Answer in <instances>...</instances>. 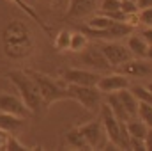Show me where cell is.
<instances>
[{
  "instance_id": "cell-1",
  "label": "cell",
  "mask_w": 152,
  "mask_h": 151,
  "mask_svg": "<svg viewBox=\"0 0 152 151\" xmlns=\"http://www.w3.org/2000/svg\"><path fill=\"white\" fill-rule=\"evenodd\" d=\"M4 53L12 61H23L34 53L36 41L28 25L21 20H11L2 30Z\"/></svg>"
},
{
  "instance_id": "cell-2",
  "label": "cell",
  "mask_w": 152,
  "mask_h": 151,
  "mask_svg": "<svg viewBox=\"0 0 152 151\" xmlns=\"http://www.w3.org/2000/svg\"><path fill=\"white\" fill-rule=\"evenodd\" d=\"M7 78H9V80L12 82V85L18 89L20 98L25 101V105L32 110V114H34V115L46 112L37 82H36V78L30 75L28 71L12 70V71H9V73H7Z\"/></svg>"
},
{
  "instance_id": "cell-3",
  "label": "cell",
  "mask_w": 152,
  "mask_h": 151,
  "mask_svg": "<svg viewBox=\"0 0 152 151\" xmlns=\"http://www.w3.org/2000/svg\"><path fill=\"white\" fill-rule=\"evenodd\" d=\"M101 121H103V126H104L108 141H110L108 148L131 150V135L127 132L126 123L117 119V115L112 112V109H110V105L106 101L101 105Z\"/></svg>"
},
{
  "instance_id": "cell-4",
  "label": "cell",
  "mask_w": 152,
  "mask_h": 151,
  "mask_svg": "<svg viewBox=\"0 0 152 151\" xmlns=\"http://www.w3.org/2000/svg\"><path fill=\"white\" fill-rule=\"evenodd\" d=\"M27 71L34 76L36 82H37L46 112H48V109H50L53 103L62 101V100H71L69 91H67V84H66L64 80H62V82H60V80H55L53 76L44 75V73H41V71H34V70H32V71L27 70Z\"/></svg>"
},
{
  "instance_id": "cell-5",
  "label": "cell",
  "mask_w": 152,
  "mask_h": 151,
  "mask_svg": "<svg viewBox=\"0 0 152 151\" xmlns=\"http://www.w3.org/2000/svg\"><path fill=\"white\" fill-rule=\"evenodd\" d=\"M67 91L71 100L80 103L85 110H97L103 105V93L97 89V85H76V84H67Z\"/></svg>"
},
{
  "instance_id": "cell-6",
  "label": "cell",
  "mask_w": 152,
  "mask_h": 151,
  "mask_svg": "<svg viewBox=\"0 0 152 151\" xmlns=\"http://www.w3.org/2000/svg\"><path fill=\"white\" fill-rule=\"evenodd\" d=\"M78 61L81 62L83 68L92 70V71H97V73H101V75L113 70V68L110 66L106 55L103 53L99 43H88L81 52H78Z\"/></svg>"
},
{
  "instance_id": "cell-7",
  "label": "cell",
  "mask_w": 152,
  "mask_h": 151,
  "mask_svg": "<svg viewBox=\"0 0 152 151\" xmlns=\"http://www.w3.org/2000/svg\"><path fill=\"white\" fill-rule=\"evenodd\" d=\"M115 71L126 75L129 80H143V78H152V61L147 57H133L115 68Z\"/></svg>"
},
{
  "instance_id": "cell-8",
  "label": "cell",
  "mask_w": 152,
  "mask_h": 151,
  "mask_svg": "<svg viewBox=\"0 0 152 151\" xmlns=\"http://www.w3.org/2000/svg\"><path fill=\"white\" fill-rule=\"evenodd\" d=\"M80 132L83 133L85 141L88 142L90 150H103V148H108L110 141H108V135H106V130L103 126V121H88L85 124H80L78 126Z\"/></svg>"
},
{
  "instance_id": "cell-9",
  "label": "cell",
  "mask_w": 152,
  "mask_h": 151,
  "mask_svg": "<svg viewBox=\"0 0 152 151\" xmlns=\"http://www.w3.org/2000/svg\"><path fill=\"white\" fill-rule=\"evenodd\" d=\"M99 4H101V0H69L67 11L64 14V21L87 20L88 16L97 13Z\"/></svg>"
},
{
  "instance_id": "cell-10",
  "label": "cell",
  "mask_w": 152,
  "mask_h": 151,
  "mask_svg": "<svg viewBox=\"0 0 152 151\" xmlns=\"http://www.w3.org/2000/svg\"><path fill=\"white\" fill-rule=\"evenodd\" d=\"M62 80L66 84H76V85H97L101 73L87 70V68H66L62 70Z\"/></svg>"
},
{
  "instance_id": "cell-11",
  "label": "cell",
  "mask_w": 152,
  "mask_h": 151,
  "mask_svg": "<svg viewBox=\"0 0 152 151\" xmlns=\"http://www.w3.org/2000/svg\"><path fill=\"white\" fill-rule=\"evenodd\" d=\"M99 44H101V50L106 55V59H108V62L113 70L118 68L120 64H124L126 61L133 59V53L127 48V44H120L117 41H104V43H99Z\"/></svg>"
},
{
  "instance_id": "cell-12",
  "label": "cell",
  "mask_w": 152,
  "mask_h": 151,
  "mask_svg": "<svg viewBox=\"0 0 152 151\" xmlns=\"http://www.w3.org/2000/svg\"><path fill=\"white\" fill-rule=\"evenodd\" d=\"M0 110L18 115V117H23V119H30L34 115L32 110L25 105V101L20 96L9 94V93H0Z\"/></svg>"
},
{
  "instance_id": "cell-13",
  "label": "cell",
  "mask_w": 152,
  "mask_h": 151,
  "mask_svg": "<svg viewBox=\"0 0 152 151\" xmlns=\"http://www.w3.org/2000/svg\"><path fill=\"white\" fill-rule=\"evenodd\" d=\"M131 87V80L126 75L115 71V73H108V75H101L99 82H97V89L103 94H112V93H118L122 89H129Z\"/></svg>"
},
{
  "instance_id": "cell-14",
  "label": "cell",
  "mask_w": 152,
  "mask_h": 151,
  "mask_svg": "<svg viewBox=\"0 0 152 151\" xmlns=\"http://www.w3.org/2000/svg\"><path fill=\"white\" fill-rule=\"evenodd\" d=\"M25 123H27V119H23V117H18V115L0 110V128L5 130L7 133H18L20 130L25 128Z\"/></svg>"
},
{
  "instance_id": "cell-15",
  "label": "cell",
  "mask_w": 152,
  "mask_h": 151,
  "mask_svg": "<svg viewBox=\"0 0 152 151\" xmlns=\"http://www.w3.org/2000/svg\"><path fill=\"white\" fill-rule=\"evenodd\" d=\"M117 96L120 98L122 105L126 107V110H127V114H129L131 117H138V103H140V100H138V96L131 91V87L118 91Z\"/></svg>"
},
{
  "instance_id": "cell-16",
  "label": "cell",
  "mask_w": 152,
  "mask_h": 151,
  "mask_svg": "<svg viewBox=\"0 0 152 151\" xmlns=\"http://www.w3.org/2000/svg\"><path fill=\"white\" fill-rule=\"evenodd\" d=\"M127 48L131 50L133 57H147V50H149V43L142 34H131L127 38Z\"/></svg>"
},
{
  "instance_id": "cell-17",
  "label": "cell",
  "mask_w": 152,
  "mask_h": 151,
  "mask_svg": "<svg viewBox=\"0 0 152 151\" xmlns=\"http://www.w3.org/2000/svg\"><path fill=\"white\" fill-rule=\"evenodd\" d=\"M9 2H12L14 5H18V7H20V9H21L28 18H32V20L37 23V25L44 30V32H46V34H51V27H50L48 23H44V21H42V18L37 14V11H36L34 7H30V5L27 4V0H9Z\"/></svg>"
},
{
  "instance_id": "cell-18",
  "label": "cell",
  "mask_w": 152,
  "mask_h": 151,
  "mask_svg": "<svg viewBox=\"0 0 152 151\" xmlns=\"http://www.w3.org/2000/svg\"><path fill=\"white\" fill-rule=\"evenodd\" d=\"M106 103L110 105V109H112V112L117 115V119L118 121H122V123H127L129 119H133L127 110H126V107L122 105V101H120V98L117 96V93H112V94H106Z\"/></svg>"
},
{
  "instance_id": "cell-19",
  "label": "cell",
  "mask_w": 152,
  "mask_h": 151,
  "mask_svg": "<svg viewBox=\"0 0 152 151\" xmlns=\"http://www.w3.org/2000/svg\"><path fill=\"white\" fill-rule=\"evenodd\" d=\"M66 144L69 148H75V150H90L88 142L85 141V137H83V133L80 132L78 126L66 132Z\"/></svg>"
},
{
  "instance_id": "cell-20",
  "label": "cell",
  "mask_w": 152,
  "mask_h": 151,
  "mask_svg": "<svg viewBox=\"0 0 152 151\" xmlns=\"http://www.w3.org/2000/svg\"><path fill=\"white\" fill-rule=\"evenodd\" d=\"M115 21L117 20H112L110 16H106L103 13H96V14H92V16L87 18L85 25L88 29H94V30H104V29H110Z\"/></svg>"
},
{
  "instance_id": "cell-21",
  "label": "cell",
  "mask_w": 152,
  "mask_h": 151,
  "mask_svg": "<svg viewBox=\"0 0 152 151\" xmlns=\"http://www.w3.org/2000/svg\"><path fill=\"white\" fill-rule=\"evenodd\" d=\"M126 126H127V132H129L131 137H134V139H143V141H145V135H147V132H149V126H147L140 117L129 119V121L126 123Z\"/></svg>"
},
{
  "instance_id": "cell-22",
  "label": "cell",
  "mask_w": 152,
  "mask_h": 151,
  "mask_svg": "<svg viewBox=\"0 0 152 151\" xmlns=\"http://www.w3.org/2000/svg\"><path fill=\"white\" fill-rule=\"evenodd\" d=\"M87 44H88V38H87L81 30H75V32L71 34V44H69V50H71V52L78 53V52H81Z\"/></svg>"
},
{
  "instance_id": "cell-23",
  "label": "cell",
  "mask_w": 152,
  "mask_h": 151,
  "mask_svg": "<svg viewBox=\"0 0 152 151\" xmlns=\"http://www.w3.org/2000/svg\"><path fill=\"white\" fill-rule=\"evenodd\" d=\"M71 30H67V29H62L58 34H57V38H55V48L58 50V52H66V50H69V44H71Z\"/></svg>"
},
{
  "instance_id": "cell-24",
  "label": "cell",
  "mask_w": 152,
  "mask_h": 151,
  "mask_svg": "<svg viewBox=\"0 0 152 151\" xmlns=\"http://www.w3.org/2000/svg\"><path fill=\"white\" fill-rule=\"evenodd\" d=\"M138 117H140L149 128H152V103L140 100V103H138Z\"/></svg>"
},
{
  "instance_id": "cell-25",
  "label": "cell",
  "mask_w": 152,
  "mask_h": 151,
  "mask_svg": "<svg viewBox=\"0 0 152 151\" xmlns=\"http://www.w3.org/2000/svg\"><path fill=\"white\" fill-rule=\"evenodd\" d=\"M2 150L5 151H14V150H20V151H27L30 150L28 146H25L23 142H20L18 141V137H14V133H9V137H7V141H5V144H4V148Z\"/></svg>"
},
{
  "instance_id": "cell-26",
  "label": "cell",
  "mask_w": 152,
  "mask_h": 151,
  "mask_svg": "<svg viewBox=\"0 0 152 151\" xmlns=\"http://www.w3.org/2000/svg\"><path fill=\"white\" fill-rule=\"evenodd\" d=\"M131 91L138 96V100L152 103V93L147 89V87H145V85H131Z\"/></svg>"
},
{
  "instance_id": "cell-27",
  "label": "cell",
  "mask_w": 152,
  "mask_h": 151,
  "mask_svg": "<svg viewBox=\"0 0 152 151\" xmlns=\"http://www.w3.org/2000/svg\"><path fill=\"white\" fill-rule=\"evenodd\" d=\"M120 11L127 16V14H133V13H138L140 9H138V4H136V0H122V4H120Z\"/></svg>"
},
{
  "instance_id": "cell-28",
  "label": "cell",
  "mask_w": 152,
  "mask_h": 151,
  "mask_svg": "<svg viewBox=\"0 0 152 151\" xmlns=\"http://www.w3.org/2000/svg\"><path fill=\"white\" fill-rule=\"evenodd\" d=\"M140 25L143 27H152V7L147 9H140Z\"/></svg>"
},
{
  "instance_id": "cell-29",
  "label": "cell",
  "mask_w": 152,
  "mask_h": 151,
  "mask_svg": "<svg viewBox=\"0 0 152 151\" xmlns=\"http://www.w3.org/2000/svg\"><path fill=\"white\" fill-rule=\"evenodd\" d=\"M140 34L145 38V41H147L149 44H152V27H143V30H142Z\"/></svg>"
},
{
  "instance_id": "cell-30",
  "label": "cell",
  "mask_w": 152,
  "mask_h": 151,
  "mask_svg": "<svg viewBox=\"0 0 152 151\" xmlns=\"http://www.w3.org/2000/svg\"><path fill=\"white\" fill-rule=\"evenodd\" d=\"M145 150H152V128H149L145 135Z\"/></svg>"
},
{
  "instance_id": "cell-31",
  "label": "cell",
  "mask_w": 152,
  "mask_h": 151,
  "mask_svg": "<svg viewBox=\"0 0 152 151\" xmlns=\"http://www.w3.org/2000/svg\"><path fill=\"white\" fill-rule=\"evenodd\" d=\"M138 4V9H147V7H152V0H136Z\"/></svg>"
},
{
  "instance_id": "cell-32",
  "label": "cell",
  "mask_w": 152,
  "mask_h": 151,
  "mask_svg": "<svg viewBox=\"0 0 152 151\" xmlns=\"http://www.w3.org/2000/svg\"><path fill=\"white\" fill-rule=\"evenodd\" d=\"M7 137H9V133H7L5 130H2V128H0V150L4 148V144H5V141H7Z\"/></svg>"
},
{
  "instance_id": "cell-33",
  "label": "cell",
  "mask_w": 152,
  "mask_h": 151,
  "mask_svg": "<svg viewBox=\"0 0 152 151\" xmlns=\"http://www.w3.org/2000/svg\"><path fill=\"white\" fill-rule=\"evenodd\" d=\"M39 2H42V4H48V5H53V4H57V2H60V0H39Z\"/></svg>"
},
{
  "instance_id": "cell-34",
  "label": "cell",
  "mask_w": 152,
  "mask_h": 151,
  "mask_svg": "<svg viewBox=\"0 0 152 151\" xmlns=\"http://www.w3.org/2000/svg\"><path fill=\"white\" fill-rule=\"evenodd\" d=\"M147 59L152 61V44H149V50H147Z\"/></svg>"
},
{
  "instance_id": "cell-35",
  "label": "cell",
  "mask_w": 152,
  "mask_h": 151,
  "mask_svg": "<svg viewBox=\"0 0 152 151\" xmlns=\"http://www.w3.org/2000/svg\"><path fill=\"white\" fill-rule=\"evenodd\" d=\"M145 87H147V89H149V91L152 93V80H151V82H147V84H145Z\"/></svg>"
}]
</instances>
